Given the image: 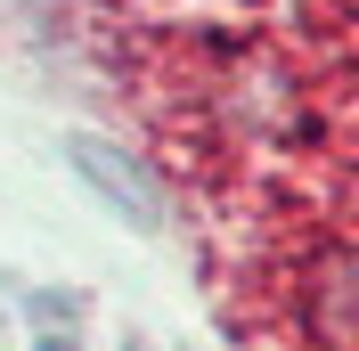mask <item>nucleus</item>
I'll list each match as a JSON object with an SVG mask.
<instances>
[{"mask_svg":"<svg viewBox=\"0 0 359 351\" xmlns=\"http://www.w3.org/2000/svg\"><path fill=\"white\" fill-rule=\"evenodd\" d=\"M66 164H74V180H82L90 197H98L114 220H123V229H139V237H156V229H163L156 172H147L139 155L107 147V139H90V131H74V139H66Z\"/></svg>","mask_w":359,"mask_h":351,"instance_id":"obj_1","label":"nucleus"},{"mask_svg":"<svg viewBox=\"0 0 359 351\" xmlns=\"http://www.w3.org/2000/svg\"><path fill=\"white\" fill-rule=\"evenodd\" d=\"M33 351H74V343H66V335H41V343H33Z\"/></svg>","mask_w":359,"mask_h":351,"instance_id":"obj_2","label":"nucleus"},{"mask_svg":"<svg viewBox=\"0 0 359 351\" xmlns=\"http://www.w3.org/2000/svg\"><path fill=\"white\" fill-rule=\"evenodd\" d=\"M123 351H147V343H139V335H131V343H123Z\"/></svg>","mask_w":359,"mask_h":351,"instance_id":"obj_3","label":"nucleus"}]
</instances>
